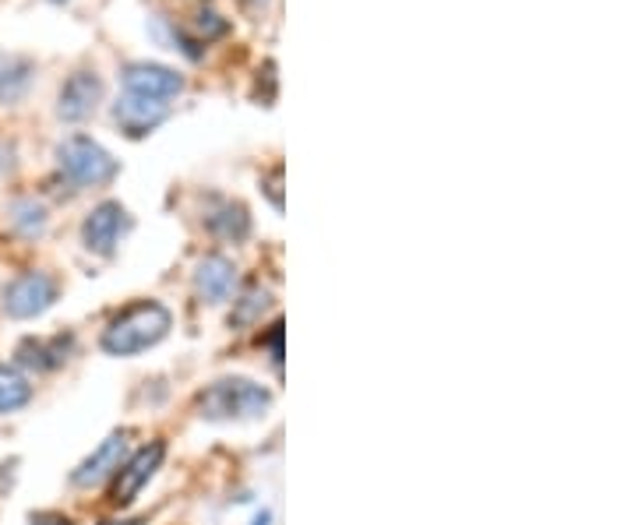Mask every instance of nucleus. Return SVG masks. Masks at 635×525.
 Returning <instances> with one entry per match:
<instances>
[{
  "label": "nucleus",
  "instance_id": "f257e3e1",
  "mask_svg": "<svg viewBox=\"0 0 635 525\" xmlns=\"http://www.w3.org/2000/svg\"><path fill=\"white\" fill-rule=\"evenodd\" d=\"M174 317L156 300H142L135 308H127L121 317H113V325L103 332V349L110 357H138V353L153 349L170 332Z\"/></svg>",
  "mask_w": 635,
  "mask_h": 525
},
{
  "label": "nucleus",
  "instance_id": "f03ea898",
  "mask_svg": "<svg viewBox=\"0 0 635 525\" xmlns=\"http://www.w3.org/2000/svg\"><path fill=\"white\" fill-rule=\"evenodd\" d=\"M269 405L272 392L250 378H223L198 395V413L205 420H258Z\"/></svg>",
  "mask_w": 635,
  "mask_h": 525
},
{
  "label": "nucleus",
  "instance_id": "7ed1b4c3",
  "mask_svg": "<svg viewBox=\"0 0 635 525\" xmlns=\"http://www.w3.org/2000/svg\"><path fill=\"white\" fill-rule=\"evenodd\" d=\"M57 163L64 177L78 183V188H103V183L116 177V159L99 142L86 138V134H75V138L64 142L57 148Z\"/></svg>",
  "mask_w": 635,
  "mask_h": 525
},
{
  "label": "nucleus",
  "instance_id": "20e7f679",
  "mask_svg": "<svg viewBox=\"0 0 635 525\" xmlns=\"http://www.w3.org/2000/svg\"><path fill=\"white\" fill-rule=\"evenodd\" d=\"M54 300H57L54 279L43 276V272H25L4 290V314L14 321H29V317H40L43 311L54 308Z\"/></svg>",
  "mask_w": 635,
  "mask_h": 525
},
{
  "label": "nucleus",
  "instance_id": "39448f33",
  "mask_svg": "<svg viewBox=\"0 0 635 525\" xmlns=\"http://www.w3.org/2000/svg\"><path fill=\"white\" fill-rule=\"evenodd\" d=\"M183 89V78L174 71V67H163V64H127L124 67V92L127 96H142V99H166L180 96Z\"/></svg>",
  "mask_w": 635,
  "mask_h": 525
},
{
  "label": "nucleus",
  "instance_id": "423d86ee",
  "mask_svg": "<svg viewBox=\"0 0 635 525\" xmlns=\"http://www.w3.org/2000/svg\"><path fill=\"white\" fill-rule=\"evenodd\" d=\"M127 230V212L121 201H103V205H96L89 212V219L81 223V241L92 254H113L116 241H121V233Z\"/></svg>",
  "mask_w": 635,
  "mask_h": 525
},
{
  "label": "nucleus",
  "instance_id": "0eeeda50",
  "mask_svg": "<svg viewBox=\"0 0 635 525\" xmlns=\"http://www.w3.org/2000/svg\"><path fill=\"white\" fill-rule=\"evenodd\" d=\"M166 459V445L163 442H153V445H145L142 451H135L131 459L116 469L121 477H116V487H113V501L116 504H131L138 498V490L156 477V469L163 466Z\"/></svg>",
  "mask_w": 635,
  "mask_h": 525
},
{
  "label": "nucleus",
  "instance_id": "6e6552de",
  "mask_svg": "<svg viewBox=\"0 0 635 525\" xmlns=\"http://www.w3.org/2000/svg\"><path fill=\"white\" fill-rule=\"evenodd\" d=\"M99 99H103V81L92 71H78L64 81L60 99H57V116L60 121H86V116L96 113Z\"/></svg>",
  "mask_w": 635,
  "mask_h": 525
},
{
  "label": "nucleus",
  "instance_id": "1a4fd4ad",
  "mask_svg": "<svg viewBox=\"0 0 635 525\" xmlns=\"http://www.w3.org/2000/svg\"><path fill=\"white\" fill-rule=\"evenodd\" d=\"M124 455H127V437L124 434H110L103 445H99L86 462H81L71 472V483L75 487H96L103 483L110 472H116L124 466Z\"/></svg>",
  "mask_w": 635,
  "mask_h": 525
},
{
  "label": "nucleus",
  "instance_id": "9d476101",
  "mask_svg": "<svg viewBox=\"0 0 635 525\" xmlns=\"http://www.w3.org/2000/svg\"><path fill=\"white\" fill-rule=\"evenodd\" d=\"M166 113H170V107L159 103V99H142V96H127L121 103L113 107V116L116 124H121L131 138H138V134H148L153 127H159L166 121Z\"/></svg>",
  "mask_w": 635,
  "mask_h": 525
},
{
  "label": "nucleus",
  "instance_id": "9b49d317",
  "mask_svg": "<svg viewBox=\"0 0 635 525\" xmlns=\"http://www.w3.org/2000/svg\"><path fill=\"white\" fill-rule=\"evenodd\" d=\"M233 282H237V268L223 254H209V258L198 261L194 272V290L205 303H223L233 293Z\"/></svg>",
  "mask_w": 635,
  "mask_h": 525
},
{
  "label": "nucleus",
  "instance_id": "f8f14e48",
  "mask_svg": "<svg viewBox=\"0 0 635 525\" xmlns=\"http://www.w3.org/2000/svg\"><path fill=\"white\" fill-rule=\"evenodd\" d=\"M32 78H36V64L29 57H14V54H0V103L11 107L29 92Z\"/></svg>",
  "mask_w": 635,
  "mask_h": 525
},
{
  "label": "nucleus",
  "instance_id": "ddd939ff",
  "mask_svg": "<svg viewBox=\"0 0 635 525\" xmlns=\"http://www.w3.org/2000/svg\"><path fill=\"white\" fill-rule=\"evenodd\" d=\"M68 346H71V338H64V335L49 338V343H43V338H25L19 346V364L36 367V370H54L68 360Z\"/></svg>",
  "mask_w": 635,
  "mask_h": 525
},
{
  "label": "nucleus",
  "instance_id": "4468645a",
  "mask_svg": "<svg viewBox=\"0 0 635 525\" xmlns=\"http://www.w3.org/2000/svg\"><path fill=\"white\" fill-rule=\"evenodd\" d=\"M32 402V384L22 370L0 364V413H19Z\"/></svg>",
  "mask_w": 635,
  "mask_h": 525
},
{
  "label": "nucleus",
  "instance_id": "2eb2a0df",
  "mask_svg": "<svg viewBox=\"0 0 635 525\" xmlns=\"http://www.w3.org/2000/svg\"><path fill=\"white\" fill-rule=\"evenodd\" d=\"M209 230H212L215 236H226V241H244L247 230H250L247 209H244V205H226L220 215L209 219Z\"/></svg>",
  "mask_w": 635,
  "mask_h": 525
},
{
  "label": "nucleus",
  "instance_id": "dca6fc26",
  "mask_svg": "<svg viewBox=\"0 0 635 525\" xmlns=\"http://www.w3.org/2000/svg\"><path fill=\"white\" fill-rule=\"evenodd\" d=\"M11 223H14V230L25 233V236H40L43 226H46V209L36 205V201H19V205H14Z\"/></svg>",
  "mask_w": 635,
  "mask_h": 525
},
{
  "label": "nucleus",
  "instance_id": "f3484780",
  "mask_svg": "<svg viewBox=\"0 0 635 525\" xmlns=\"http://www.w3.org/2000/svg\"><path fill=\"white\" fill-rule=\"evenodd\" d=\"M265 308H269V293H265L261 286H250V290L241 297L237 314H233V321H237V325H244V321H255Z\"/></svg>",
  "mask_w": 635,
  "mask_h": 525
},
{
  "label": "nucleus",
  "instance_id": "a211bd4d",
  "mask_svg": "<svg viewBox=\"0 0 635 525\" xmlns=\"http://www.w3.org/2000/svg\"><path fill=\"white\" fill-rule=\"evenodd\" d=\"M194 29L202 32L205 40H215V36H223L230 25H226V19H220V14H215L212 8H202V11H198V19H194Z\"/></svg>",
  "mask_w": 635,
  "mask_h": 525
},
{
  "label": "nucleus",
  "instance_id": "6ab92c4d",
  "mask_svg": "<svg viewBox=\"0 0 635 525\" xmlns=\"http://www.w3.org/2000/svg\"><path fill=\"white\" fill-rule=\"evenodd\" d=\"M279 180H282V169H276V174H272V180H269V183H265V188H269V198H272V205H276V209H282V194H279Z\"/></svg>",
  "mask_w": 635,
  "mask_h": 525
},
{
  "label": "nucleus",
  "instance_id": "aec40b11",
  "mask_svg": "<svg viewBox=\"0 0 635 525\" xmlns=\"http://www.w3.org/2000/svg\"><path fill=\"white\" fill-rule=\"evenodd\" d=\"M32 525H71L68 518H36Z\"/></svg>",
  "mask_w": 635,
  "mask_h": 525
},
{
  "label": "nucleus",
  "instance_id": "412c9836",
  "mask_svg": "<svg viewBox=\"0 0 635 525\" xmlns=\"http://www.w3.org/2000/svg\"><path fill=\"white\" fill-rule=\"evenodd\" d=\"M241 8H247V11H255V8H261V4H269V0H237Z\"/></svg>",
  "mask_w": 635,
  "mask_h": 525
},
{
  "label": "nucleus",
  "instance_id": "4be33fe9",
  "mask_svg": "<svg viewBox=\"0 0 635 525\" xmlns=\"http://www.w3.org/2000/svg\"><path fill=\"white\" fill-rule=\"evenodd\" d=\"M103 525H113V522H103Z\"/></svg>",
  "mask_w": 635,
  "mask_h": 525
}]
</instances>
